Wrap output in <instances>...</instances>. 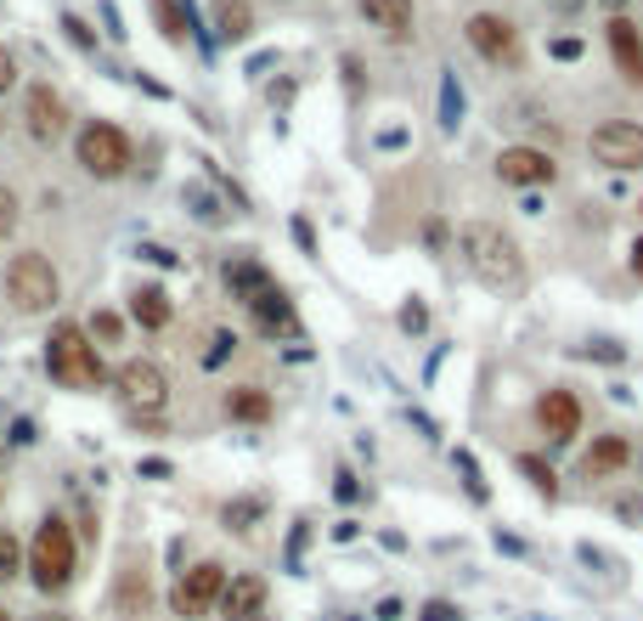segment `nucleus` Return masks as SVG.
I'll list each match as a JSON object with an SVG mask.
<instances>
[{
	"instance_id": "nucleus-35",
	"label": "nucleus",
	"mask_w": 643,
	"mask_h": 621,
	"mask_svg": "<svg viewBox=\"0 0 643 621\" xmlns=\"http://www.w3.org/2000/svg\"><path fill=\"white\" fill-rule=\"evenodd\" d=\"M62 28H68V40H74L80 51H96V35H91V28H85L74 12H62Z\"/></svg>"
},
{
	"instance_id": "nucleus-44",
	"label": "nucleus",
	"mask_w": 643,
	"mask_h": 621,
	"mask_svg": "<svg viewBox=\"0 0 643 621\" xmlns=\"http://www.w3.org/2000/svg\"><path fill=\"white\" fill-rule=\"evenodd\" d=\"M356 537H361L356 520H338V526H333V542H356Z\"/></svg>"
},
{
	"instance_id": "nucleus-31",
	"label": "nucleus",
	"mask_w": 643,
	"mask_h": 621,
	"mask_svg": "<svg viewBox=\"0 0 643 621\" xmlns=\"http://www.w3.org/2000/svg\"><path fill=\"white\" fill-rule=\"evenodd\" d=\"M231 350H237V334L215 329V334H210V350H203V356H198V362H203V368H221V362H226V356H231Z\"/></svg>"
},
{
	"instance_id": "nucleus-25",
	"label": "nucleus",
	"mask_w": 643,
	"mask_h": 621,
	"mask_svg": "<svg viewBox=\"0 0 643 621\" xmlns=\"http://www.w3.org/2000/svg\"><path fill=\"white\" fill-rule=\"evenodd\" d=\"M514 469H520V475L531 480V492H536V498H548V503L559 498V475H553L548 464H541L536 452H520V457H514Z\"/></svg>"
},
{
	"instance_id": "nucleus-41",
	"label": "nucleus",
	"mask_w": 643,
	"mask_h": 621,
	"mask_svg": "<svg viewBox=\"0 0 643 621\" xmlns=\"http://www.w3.org/2000/svg\"><path fill=\"white\" fill-rule=\"evenodd\" d=\"M548 51H553L559 62H575V57H582V40H575V35H564V40H553Z\"/></svg>"
},
{
	"instance_id": "nucleus-15",
	"label": "nucleus",
	"mask_w": 643,
	"mask_h": 621,
	"mask_svg": "<svg viewBox=\"0 0 643 621\" xmlns=\"http://www.w3.org/2000/svg\"><path fill=\"white\" fill-rule=\"evenodd\" d=\"M221 277H226V288H231V300H243V306H254L265 288H277V277H271L254 254H231L226 266H221Z\"/></svg>"
},
{
	"instance_id": "nucleus-20",
	"label": "nucleus",
	"mask_w": 643,
	"mask_h": 621,
	"mask_svg": "<svg viewBox=\"0 0 643 621\" xmlns=\"http://www.w3.org/2000/svg\"><path fill=\"white\" fill-rule=\"evenodd\" d=\"M210 17H215V40L221 46H243L254 35V7L249 0H215Z\"/></svg>"
},
{
	"instance_id": "nucleus-21",
	"label": "nucleus",
	"mask_w": 643,
	"mask_h": 621,
	"mask_svg": "<svg viewBox=\"0 0 643 621\" xmlns=\"http://www.w3.org/2000/svg\"><path fill=\"white\" fill-rule=\"evenodd\" d=\"M130 317L142 322L147 334H158V329H169V317H176V306H169V294L158 288V283H142L130 294Z\"/></svg>"
},
{
	"instance_id": "nucleus-37",
	"label": "nucleus",
	"mask_w": 643,
	"mask_h": 621,
	"mask_svg": "<svg viewBox=\"0 0 643 621\" xmlns=\"http://www.w3.org/2000/svg\"><path fill=\"white\" fill-rule=\"evenodd\" d=\"M582 356H593V362H627V350H621L616 339H593Z\"/></svg>"
},
{
	"instance_id": "nucleus-5",
	"label": "nucleus",
	"mask_w": 643,
	"mask_h": 621,
	"mask_svg": "<svg viewBox=\"0 0 643 621\" xmlns=\"http://www.w3.org/2000/svg\"><path fill=\"white\" fill-rule=\"evenodd\" d=\"M114 390L130 418H158L169 407V373L158 362H147V356H130V362L114 368Z\"/></svg>"
},
{
	"instance_id": "nucleus-6",
	"label": "nucleus",
	"mask_w": 643,
	"mask_h": 621,
	"mask_svg": "<svg viewBox=\"0 0 643 621\" xmlns=\"http://www.w3.org/2000/svg\"><path fill=\"white\" fill-rule=\"evenodd\" d=\"M7 294H12V306L17 311H51L57 306V294H62V283H57V266L40 254V249H23V254H12V266H7Z\"/></svg>"
},
{
	"instance_id": "nucleus-49",
	"label": "nucleus",
	"mask_w": 643,
	"mask_h": 621,
	"mask_svg": "<svg viewBox=\"0 0 643 621\" xmlns=\"http://www.w3.org/2000/svg\"><path fill=\"white\" fill-rule=\"evenodd\" d=\"M632 464H638V480H643V452H632Z\"/></svg>"
},
{
	"instance_id": "nucleus-27",
	"label": "nucleus",
	"mask_w": 643,
	"mask_h": 621,
	"mask_svg": "<svg viewBox=\"0 0 643 621\" xmlns=\"http://www.w3.org/2000/svg\"><path fill=\"white\" fill-rule=\"evenodd\" d=\"M23 571H28V548L12 532H0V587H12Z\"/></svg>"
},
{
	"instance_id": "nucleus-32",
	"label": "nucleus",
	"mask_w": 643,
	"mask_h": 621,
	"mask_svg": "<svg viewBox=\"0 0 643 621\" xmlns=\"http://www.w3.org/2000/svg\"><path fill=\"white\" fill-rule=\"evenodd\" d=\"M424 329H429V306L413 294V300L401 306V334H424Z\"/></svg>"
},
{
	"instance_id": "nucleus-19",
	"label": "nucleus",
	"mask_w": 643,
	"mask_h": 621,
	"mask_svg": "<svg viewBox=\"0 0 643 621\" xmlns=\"http://www.w3.org/2000/svg\"><path fill=\"white\" fill-rule=\"evenodd\" d=\"M361 17L379 28V35H390V40H406V35H413V23H418L413 0H361Z\"/></svg>"
},
{
	"instance_id": "nucleus-47",
	"label": "nucleus",
	"mask_w": 643,
	"mask_h": 621,
	"mask_svg": "<svg viewBox=\"0 0 643 621\" xmlns=\"http://www.w3.org/2000/svg\"><path fill=\"white\" fill-rule=\"evenodd\" d=\"M632 272H638V277H643V238H638V243H632Z\"/></svg>"
},
{
	"instance_id": "nucleus-43",
	"label": "nucleus",
	"mask_w": 643,
	"mask_h": 621,
	"mask_svg": "<svg viewBox=\"0 0 643 621\" xmlns=\"http://www.w3.org/2000/svg\"><path fill=\"white\" fill-rule=\"evenodd\" d=\"M372 616H379V621H401L406 605H401V599H379V610H372Z\"/></svg>"
},
{
	"instance_id": "nucleus-48",
	"label": "nucleus",
	"mask_w": 643,
	"mask_h": 621,
	"mask_svg": "<svg viewBox=\"0 0 643 621\" xmlns=\"http://www.w3.org/2000/svg\"><path fill=\"white\" fill-rule=\"evenodd\" d=\"M28 621H74V616H62V610H40V616H28Z\"/></svg>"
},
{
	"instance_id": "nucleus-30",
	"label": "nucleus",
	"mask_w": 643,
	"mask_h": 621,
	"mask_svg": "<svg viewBox=\"0 0 643 621\" xmlns=\"http://www.w3.org/2000/svg\"><path fill=\"white\" fill-rule=\"evenodd\" d=\"M17 220H23V204H17V192L0 181V243H7L17 232Z\"/></svg>"
},
{
	"instance_id": "nucleus-39",
	"label": "nucleus",
	"mask_w": 643,
	"mask_h": 621,
	"mask_svg": "<svg viewBox=\"0 0 643 621\" xmlns=\"http://www.w3.org/2000/svg\"><path fill=\"white\" fill-rule=\"evenodd\" d=\"M333 492H338V503H356V498H361V480H356L350 469H338V486H333Z\"/></svg>"
},
{
	"instance_id": "nucleus-4",
	"label": "nucleus",
	"mask_w": 643,
	"mask_h": 621,
	"mask_svg": "<svg viewBox=\"0 0 643 621\" xmlns=\"http://www.w3.org/2000/svg\"><path fill=\"white\" fill-rule=\"evenodd\" d=\"M74 158H80V170L96 176V181H119L130 170V136L119 124L108 119H85L74 130Z\"/></svg>"
},
{
	"instance_id": "nucleus-33",
	"label": "nucleus",
	"mask_w": 643,
	"mask_h": 621,
	"mask_svg": "<svg viewBox=\"0 0 643 621\" xmlns=\"http://www.w3.org/2000/svg\"><path fill=\"white\" fill-rule=\"evenodd\" d=\"M457 469H463V486H468V498H474V503H486L491 492H486V480H480V469H474V457H468V452H457Z\"/></svg>"
},
{
	"instance_id": "nucleus-11",
	"label": "nucleus",
	"mask_w": 643,
	"mask_h": 621,
	"mask_svg": "<svg viewBox=\"0 0 643 621\" xmlns=\"http://www.w3.org/2000/svg\"><path fill=\"white\" fill-rule=\"evenodd\" d=\"M23 124H28V136L40 142V147H57L68 136V103L51 91V85H28L23 96Z\"/></svg>"
},
{
	"instance_id": "nucleus-17",
	"label": "nucleus",
	"mask_w": 643,
	"mask_h": 621,
	"mask_svg": "<svg viewBox=\"0 0 643 621\" xmlns=\"http://www.w3.org/2000/svg\"><path fill=\"white\" fill-rule=\"evenodd\" d=\"M632 464V441L627 435H598L587 452H582V475L587 480H609V475H621Z\"/></svg>"
},
{
	"instance_id": "nucleus-51",
	"label": "nucleus",
	"mask_w": 643,
	"mask_h": 621,
	"mask_svg": "<svg viewBox=\"0 0 643 621\" xmlns=\"http://www.w3.org/2000/svg\"><path fill=\"white\" fill-rule=\"evenodd\" d=\"M0 621H12V616H7V605H0Z\"/></svg>"
},
{
	"instance_id": "nucleus-16",
	"label": "nucleus",
	"mask_w": 643,
	"mask_h": 621,
	"mask_svg": "<svg viewBox=\"0 0 643 621\" xmlns=\"http://www.w3.org/2000/svg\"><path fill=\"white\" fill-rule=\"evenodd\" d=\"M249 311H254V322H260V334H271V339H277V334H283V339H299V311H294V300L283 294V283L265 288Z\"/></svg>"
},
{
	"instance_id": "nucleus-26",
	"label": "nucleus",
	"mask_w": 643,
	"mask_h": 621,
	"mask_svg": "<svg viewBox=\"0 0 643 621\" xmlns=\"http://www.w3.org/2000/svg\"><path fill=\"white\" fill-rule=\"evenodd\" d=\"M463 124V85H457V74L452 69H440V130H452Z\"/></svg>"
},
{
	"instance_id": "nucleus-13",
	"label": "nucleus",
	"mask_w": 643,
	"mask_h": 621,
	"mask_svg": "<svg viewBox=\"0 0 643 621\" xmlns=\"http://www.w3.org/2000/svg\"><path fill=\"white\" fill-rule=\"evenodd\" d=\"M604 40H609V57H616V74L627 85H643V35H638V23L616 12L604 23Z\"/></svg>"
},
{
	"instance_id": "nucleus-23",
	"label": "nucleus",
	"mask_w": 643,
	"mask_h": 621,
	"mask_svg": "<svg viewBox=\"0 0 643 621\" xmlns=\"http://www.w3.org/2000/svg\"><path fill=\"white\" fill-rule=\"evenodd\" d=\"M114 610H119V616H142V610H147V571H135V565H124V571H119Z\"/></svg>"
},
{
	"instance_id": "nucleus-10",
	"label": "nucleus",
	"mask_w": 643,
	"mask_h": 621,
	"mask_svg": "<svg viewBox=\"0 0 643 621\" xmlns=\"http://www.w3.org/2000/svg\"><path fill=\"white\" fill-rule=\"evenodd\" d=\"M497 181L502 187H553L559 181V165H553V153H541V147H502L497 153Z\"/></svg>"
},
{
	"instance_id": "nucleus-2",
	"label": "nucleus",
	"mask_w": 643,
	"mask_h": 621,
	"mask_svg": "<svg viewBox=\"0 0 643 621\" xmlns=\"http://www.w3.org/2000/svg\"><path fill=\"white\" fill-rule=\"evenodd\" d=\"M46 373L62 390H80V396L108 384V368H102V356H96V339L80 329V322H51V334H46Z\"/></svg>"
},
{
	"instance_id": "nucleus-53",
	"label": "nucleus",
	"mask_w": 643,
	"mask_h": 621,
	"mask_svg": "<svg viewBox=\"0 0 643 621\" xmlns=\"http://www.w3.org/2000/svg\"><path fill=\"white\" fill-rule=\"evenodd\" d=\"M638 215H643V199H638Z\"/></svg>"
},
{
	"instance_id": "nucleus-36",
	"label": "nucleus",
	"mask_w": 643,
	"mask_h": 621,
	"mask_svg": "<svg viewBox=\"0 0 643 621\" xmlns=\"http://www.w3.org/2000/svg\"><path fill=\"white\" fill-rule=\"evenodd\" d=\"M418 621H463V610H457L452 599H429V605L418 610Z\"/></svg>"
},
{
	"instance_id": "nucleus-45",
	"label": "nucleus",
	"mask_w": 643,
	"mask_h": 621,
	"mask_svg": "<svg viewBox=\"0 0 643 621\" xmlns=\"http://www.w3.org/2000/svg\"><path fill=\"white\" fill-rule=\"evenodd\" d=\"M12 441H17V446H28V441H34V423H28V418H17V423H12Z\"/></svg>"
},
{
	"instance_id": "nucleus-8",
	"label": "nucleus",
	"mask_w": 643,
	"mask_h": 621,
	"mask_svg": "<svg viewBox=\"0 0 643 621\" xmlns=\"http://www.w3.org/2000/svg\"><path fill=\"white\" fill-rule=\"evenodd\" d=\"M587 147L604 170H638L643 165V124L638 119H604Z\"/></svg>"
},
{
	"instance_id": "nucleus-7",
	"label": "nucleus",
	"mask_w": 643,
	"mask_h": 621,
	"mask_svg": "<svg viewBox=\"0 0 643 621\" xmlns=\"http://www.w3.org/2000/svg\"><path fill=\"white\" fill-rule=\"evenodd\" d=\"M221 587H226V565L221 560H198L192 571L176 576V587H169V610H176L181 621H198V616H210L221 605Z\"/></svg>"
},
{
	"instance_id": "nucleus-52",
	"label": "nucleus",
	"mask_w": 643,
	"mask_h": 621,
	"mask_svg": "<svg viewBox=\"0 0 643 621\" xmlns=\"http://www.w3.org/2000/svg\"><path fill=\"white\" fill-rule=\"evenodd\" d=\"M520 621H541V616H520Z\"/></svg>"
},
{
	"instance_id": "nucleus-22",
	"label": "nucleus",
	"mask_w": 643,
	"mask_h": 621,
	"mask_svg": "<svg viewBox=\"0 0 643 621\" xmlns=\"http://www.w3.org/2000/svg\"><path fill=\"white\" fill-rule=\"evenodd\" d=\"M147 7H153L158 35L169 46H187V35H192V7H187V0H147Z\"/></svg>"
},
{
	"instance_id": "nucleus-38",
	"label": "nucleus",
	"mask_w": 643,
	"mask_h": 621,
	"mask_svg": "<svg viewBox=\"0 0 643 621\" xmlns=\"http://www.w3.org/2000/svg\"><path fill=\"white\" fill-rule=\"evenodd\" d=\"M12 85H17V57H12L7 46H0V96H7Z\"/></svg>"
},
{
	"instance_id": "nucleus-24",
	"label": "nucleus",
	"mask_w": 643,
	"mask_h": 621,
	"mask_svg": "<svg viewBox=\"0 0 643 621\" xmlns=\"http://www.w3.org/2000/svg\"><path fill=\"white\" fill-rule=\"evenodd\" d=\"M181 204H187V210H192V220H203V226H226V215H231V210L215 199V192H210V187H198V181L181 192Z\"/></svg>"
},
{
	"instance_id": "nucleus-1",
	"label": "nucleus",
	"mask_w": 643,
	"mask_h": 621,
	"mask_svg": "<svg viewBox=\"0 0 643 621\" xmlns=\"http://www.w3.org/2000/svg\"><path fill=\"white\" fill-rule=\"evenodd\" d=\"M457 254H463L468 277L491 294H514L525 283V254L497 220H468L457 232Z\"/></svg>"
},
{
	"instance_id": "nucleus-14",
	"label": "nucleus",
	"mask_w": 643,
	"mask_h": 621,
	"mask_svg": "<svg viewBox=\"0 0 643 621\" xmlns=\"http://www.w3.org/2000/svg\"><path fill=\"white\" fill-rule=\"evenodd\" d=\"M265 599H271V587H265V576H226V587H221V616L226 621H260L265 616Z\"/></svg>"
},
{
	"instance_id": "nucleus-3",
	"label": "nucleus",
	"mask_w": 643,
	"mask_h": 621,
	"mask_svg": "<svg viewBox=\"0 0 643 621\" xmlns=\"http://www.w3.org/2000/svg\"><path fill=\"white\" fill-rule=\"evenodd\" d=\"M74 565H80L74 526H68L62 514H46L40 526H34V542H28V582L40 587L46 599H57V594H68V582H74Z\"/></svg>"
},
{
	"instance_id": "nucleus-40",
	"label": "nucleus",
	"mask_w": 643,
	"mask_h": 621,
	"mask_svg": "<svg viewBox=\"0 0 643 621\" xmlns=\"http://www.w3.org/2000/svg\"><path fill=\"white\" fill-rule=\"evenodd\" d=\"M294 243L305 254H317V232H311V220H305V215H294Z\"/></svg>"
},
{
	"instance_id": "nucleus-18",
	"label": "nucleus",
	"mask_w": 643,
	"mask_h": 621,
	"mask_svg": "<svg viewBox=\"0 0 643 621\" xmlns=\"http://www.w3.org/2000/svg\"><path fill=\"white\" fill-rule=\"evenodd\" d=\"M221 407H226L231 423H254V430H260V423H271V413H277V407H271V390H265V384H231Z\"/></svg>"
},
{
	"instance_id": "nucleus-34",
	"label": "nucleus",
	"mask_w": 643,
	"mask_h": 621,
	"mask_svg": "<svg viewBox=\"0 0 643 621\" xmlns=\"http://www.w3.org/2000/svg\"><path fill=\"white\" fill-rule=\"evenodd\" d=\"M135 254L153 260V266H164V272H181V254H176V249H164V243H142Z\"/></svg>"
},
{
	"instance_id": "nucleus-42",
	"label": "nucleus",
	"mask_w": 643,
	"mask_h": 621,
	"mask_svg": "<svg viewBox=\"0 0 643 621\" xmlns=\"http://www.w3.org/2000/svg\"><path fill=\"white\" fill-rule=\"evenodd\" d=\"M424 238H429V249L440 254V249H446V220H429V226H424Z\"/></svg>"
},
{
	"instance_id": "nucleus-46",
	"label": "nucleus",
	"mask_w": 643,
	"mask_h": 621,
	"mask_svg": "<svg viewBox=\"0 0 643 621\" xmlns=\"http://www.w3.org/2000/svg\"><path fill=\"white\" fill-rule=\"evenodd\" d=\"M135 469H142V475H153V480H164V475H169V464H164V457H147V464H135Z\"/></svg>"
},
{
	"instance_id": "nucleus-12",
	"label": "nucleus",
	"mask_w": 643,
	"mask_h": 621,
	"mask_svg": "<svg viewBox=\"0 0 643 621\" xmlns=\"http://www.w3.org/2000/svg\"><path fill=\"white\" fill-rule=\"evenodd\" d=\"M536 423L553 446H570L575 435H582V402H575L570 390H548V396L536 402Z\"/></svg>"
},
{
	"instance_id": "nucleus-9",
	"label": "nucleus",
	"mask_w": 643,
	"mask_h": 621,
	"mask_svg": "<svg viewBox=\"0 0 643 621\" xmlns=\"http://www.w3.org/2000/svg\"><path fill=\"white\" fill-rule=\"evenodd\" d=\"M463 40L480 51L486 62H497V69H514V62H520V28L508 17H497V12H474L463 23Z\"/></svg>"
},
{
	"instance_id": "nucleus-29",
	"label": "nucleus",
	"mask_w": 643,
	"mask_h": 621,
	"mask_svg": "<svg viewBox=\"0 0 643 621\" xmlns=\"http://www.w3.org/2000/svg\"><path fill=\"white\" fill-rule=\"evenodd\" d=\"M85 334H91V339H96V350H102V345H119V339H124V322H119L114 311H96Z\"/></svg>"
},
{
	"instance_id": "nucleus-28",
	"label": "nucleus",
	"mask_w": 643,
	"mask_h": 621,
	"mask_svg": "<svg viewBox=\"0 0 643 621\" xmlns=\"http://www.w3.org/2000/svg\"><path fill=\"white\" fill-rule=\"evenodd\" d=\"M260 520H265V498H231L226 503V526L231 532H254Z\"/></svg>"
},
{
	"instance_id": "nucleus-50",
	"label": "nucleus",
	"mask_w": 643,
	"mask_h": 621,
	"mask_svg": "<svg viewBox=\"0 0 643 621\" xmlns=\"http://www.w3.org/2000/svg\"><path fill=\"white\" fill-rule=\"evenodd\" d=\"M604 7H627V0H604Z\"/></svg>"
}]
</instances>
